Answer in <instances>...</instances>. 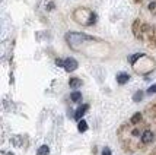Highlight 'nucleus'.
Returning a JSON list of instances; mask_svg holds the SVG:
<instances>
[{
  "instance_id": "obj_11",
  "label": "nucleus",
  "mask_w": 156,
  "mask_h": 155,
  "mask_svg": "<svg viewBox=\"0 0 156 155\" xmlns=\"http://www.w3.org/2000/svg\"><path fill=\"white\" fill-rule=\"evenodd\" d=\"M142 98H143V92H142V91H137L136 94H134V97H133V100H134L136 102H137V101H140Z\"/></svg>"
},
{
  "instance_id": "obj_6",
  "label": "nucleus",
  "mask_w": 156,
  "mask_h": 155,
  "mask_svg": "<svg viewBox=\"0 0 156 155\" xmlns=\"http://www.w3.org/2000/svg\"><path fill=\"white\" fill-rule=\"evenodd\" d=\"M50 154V148H48L47 145H42V146H40L38 148V151H37V155H48Z\"/></svg>"
},
{
  "instance_id": "obj_1",
  "label": "nucleus",
  "mask_w": 156,
  "mask_h": 155,
  "mask_svg": "<svg viewBox=\"0 0 156 155\" xmlns=\"http://www.w3.org/2000/svg\"><path fill=\"white\" fill-rule=\"evenodd\" d=\"M77 61L73 59V57H69V59H66L64 60V69L67 70V72H75L76 69H77Z\"/></svg>"
},
{
  "instance_id": "obj_13",
  "label": "nucleus",
  "mask_w": 156,
  "mask_h": 155,
  "mask_svg": "<svg viewBox=\"0 0 156 155\" xmlns=\"http://www.w3.org/2000/svg\"><path fill=\"white\" fill-rule=\"evenodd\" d=\"M102 155H111V151H109V148H105L104 151H102Z\"/></svg>"
},
{
  "instance_id": "obj_2",
  "label": "nucleus",
  "mask_w": 156,
  "mask_h": 155,
  "mask_svg": "<svg viewBox=\"0 0 156 155\" xmlns=\"http://www.w3.org/2000/svg\"><path fill=\"white\" fill-rule=\"evenodd\" d=\"M88 108H89V105L88 104H83V105H80V107L76 110V114H75V119L76 120H80L82 117H83V114L88 111Z\"/></svg>"
},
{
  "instance_id": "obj_7",
  "label": "nucleus",
  "mask_w": 156,
  "mask_h": 155,
  "mask_svg": "<svg viewBox=\"0 0 156 155\" xmlns=\"http://www.w3.org/2000/svg\"><path fill=\"white\" fill-rule=\"evenodd\" d=\"M70 98H72V101L73 102H79L82 100V94L80 92H77V91H75L73 94L70 95Z\"/></svg>"
},
{
  "instance_id": "obj_4",
  "label": "nucleus",
  "mask_w": 156,
  "mask_h": 155,
  "mask_svg": "<svg viewBox=\"0 0 156 155\" xmlns=\"http://www.w3.org/2000/svg\"><path fill=\"white\" fill-rule=\"evenodd\" d=\"M130 79L129 73H118L117 75V82L120 83V85H124V83H127Z\"/></svg>"
},
{
  "instance_id": "obj_5",
  "label": "nucleus",
  "mask_w": 156,
  "mask_h": 155,
  "mask_svg": "<svg viewBox=\"0 0 156 155\" xmlns=\"http://www.w3.org/2000/svg\"><path fill=\"white\" fill-rule=\"evenodd\" d=\"M69 85H70V88L76 89V88L82 87V81L79 79V78H70V81H69Z\"/></svg>"
},
{
  "instance_id": "obj_10",
  "label": "nucleus",
  "mask_w": 156,
  "mask_h": 155,
  "mask_svg": "<svg viewBox=\"0 0 156 155\" xmlns=\"http://www.w3.org/2000/svg\"><path fill=\"white\" fill-rule=\"evenodd\" d=\"M140 57H143V54L142 53H137V54H134V56H131L129 59V61L131 63V65H134V61L137 60V59H140Z\"/></svg>"
},
{
  "instance_id": "obj_9",
  "label": "nucleus",
  "mask_w": 156,
  "mask_h": 155,
  "mask_svg": "<svg viewBox=\"0 0 156 155\" xmlns=\"http://www.w3.org/2000/svg\"><path fill=\"white\" fill-rule=\"evenodd\" d=\"M140 120H142V114H140V113H136V114H134L133 117H131V123H133V124H136V123H139Z\"/></svg>"
},
{
  "instance_id": "obj_3",
  "label": "nucleus",
  "mask_w": 156,
  "mask_h": 155,
  "mask_svg": "<svg viewBox=\"0 0 156 155\" xmlns=\"http://www.w3.org/2000/svg\"><path fill=\"white\" fill-rule=\"evenodd\" d=\"M152 141H153V133L150 130H144L142 135V142L143 143H150Z\"/></svg>"
},
{
  "instance_id": "obj_12",
  "label": "nucleus",
  "mask_w": 156,
  "mask_h": 155,
  "mask_svg": "<svg viewBox=\"0 0 156 155\" xmlns=\"http://www.w3.org/2000/svg\"><path fill=\"white\" fill-rule=\"evenodd\" d=\"M147 92H149V94H156V83L155 85H152V87L147 89Z\"/></svg>"
},
{
  "instance_id": "obj_8",
  "label": "nucleus",
  "mask_w": 156,
  "mask_h": 155,
  "mask_svg": "<svg viewBox=\"0 0 156 155\" xmlns=\"http://www.w3.org/2000/svg\"><path fill=\"white\" fill-rule=\"evenodd\" d=\"M77 129H79V132H86L88 130V123L85 120H80L79 124H77Z\"/></svg>"
}]
</instances>
